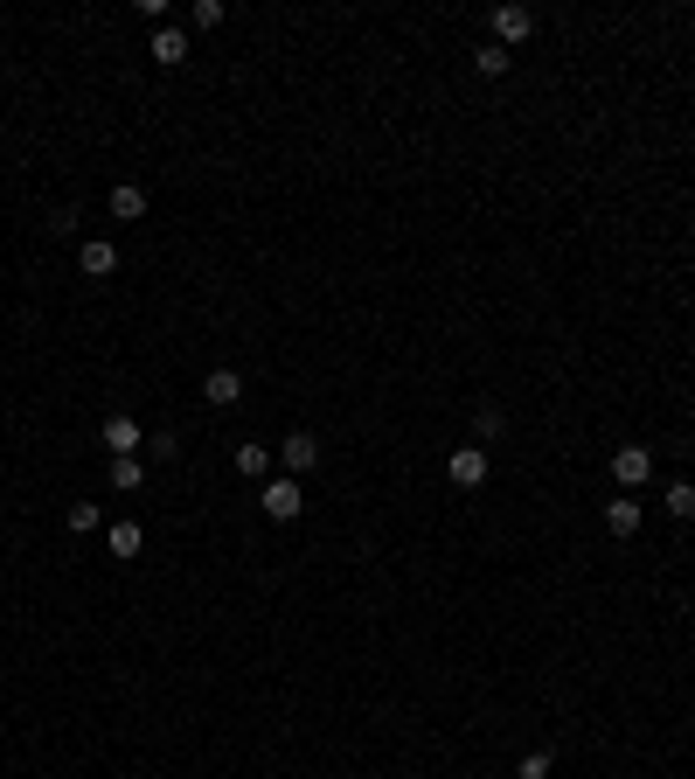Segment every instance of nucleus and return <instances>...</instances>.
Wrapping results in <instances>:
<instances>
[{"instance_id":"nucleus-1","label":"nucleus","mask_w":695,"mask_h":779,"mask_svg":"<svg viewBox=\"0 0 695 779\" xmlns=\"http://www.w3.org/2000/svg\"><path fill=\"white\" fill-rule=\"evenodd\" d=\"M445 480H452V487H487V446H452Z\"/></svg>"},{"instance_id":"nucleus-2","label":"nucleus","mask_w":695,"mask_h":779,"mask_svg":"<svg viewBox=\"0 0 695 779\" xmlns=\"http://www.w3.org/2000/svg\"><path fill=\"white\" fill-rule=\"evenodd\" d=\"M612 480H619L626 494L647 487V480H654V453H647V446H619V453H612Z\"/></svg>"},{"instance_id":"nucleus-3","label":"nucleus","mask_w":695,"mask_h":779,"mask_svg":"<svg viewBox=\"0 0 695 779\" xmlns=\"http://www.w3.org/2000/svg\"><path fill=\"white\" fill-rule=\"evenodd\" d=\"M258 501H265V515H272V522H299V508H306V494H299V480H292V473H285V480H265V494H258Z\"/></svg>"},{"instance_id":"nucleus-4","label":"nucleus","mask_w":695,"mask_h":779,"mask_svg":"<svg viewBox=\"0 0 695 779\" xmlns=\"http://www.w3.org/2000/svg\"><path fill=\"white\" fill-rule=\"evenodd\" d=\"M529 35H536V14H529V7H494V42H501L508 56H515Z\"/></svg>"},{"instance_id":"nucleus-5","label":"nucleus","mask_w":695,"mask_h":779,"mask_svg":"<svg viewBox=\"0 0 695 779\" xmlns=\"http://www.w3.org/2000/svg\"><path fill=\"white\" fill-rule=\"evenodd\" d=\"M278 467L285 473H313L320 467V439H313V432H292V439L278 446Z\"/></svg>"},{"instance_id":"nucleus-6","label":"nucleus","mask_w":695,"mask_h":779,"mask_svg":"<svg viewBox=\"0 0 695 779\" xmlns=\"http://www.w3.org/2000/svg\"><path fill=\"white\" fill-rule=\"evenodd\" d=\"M105 446H112V460H133L139 446H146V432H139L133 418H105Z\"/></svg>"},{"instance_id":"nucleus-7","label":"nucleus","mask_w":695,"mask_h":779,"mask_svg":"<svg viewBox=\"0 0 695 779\" xmlns=\"http://www.w3.org/2000/svg\"><path fill=\"white\" fill-rule=\"evenodd\" d=\"M77 265H84V279H112V272H119V251H112L105 237H91V244L77 251Z\"/></svg>"},{"instance_id":"nucleus-8","label":"nucleus","mask_w":695,"mask_h":779,"mask_svg":"<svg viewBox=\"0 0 695 779\" xmlns=\"http://www.w3.org/2000/svg\"><path fill=\"white\" fill-rule=\"evenodd\" d=\"M202 397H209V404H237V397H244V376H237V369H209V376H202Z\"/></svg>"},{"instance_id":"nucleus-9","label":"nucleus","mask_w":695,"mask_h":779,"mask_svg":"<svg viewBox=\"0 0 695 779\" xmlns=\"http://www.w3.org/2000/svg\"><path fill=\"white\" fill-rule=\"evenodd\" d=\"M112 216H119V223H139V216H146V188H139V181H119V188H112Z\"/></svg>"},{"instance_id":"nucleus-10","label":"nucleus","mask_w":695,"mask_h":779,"mask_svg":"<svg viewBox=\"0 0 695 779\" xmlns=\"http://www.w3.org/2000/svg\"><path fill=\"white\" fill-rule=\"evenodd\" d=\"M153 63L181 70V63H188V35H181V28H160V35H153Z\"/></svg>"},{"instance_id":"nucleus-11","label":"nucleus","mask_w":695,"mask_h":779,"mask_svg":"<svg viewBox=\"0 0 695 779\" xmlns=\"http://www.w3.org/2000/svg\"><path fill=\"white\" fill-rule=\"evenodd\" d=\"M605 529H612V536H633V529H640V501H633V494H619V501L605 508Z\"/></svg>"},{"instance_id":"nucleus-12","label":"nucleus","mask_w":695,"mask_h":779,"mask_svg":"<svg viewBox=\"0 0 695 779\" xmlns=\"http://www.w3.org/2000/svg\"><path fill=\"white\" fill-rule=\"evenodd\" d=\"M237 473H244V480H265V473H272V446H237Z\"/></svg>"},{"instance_id":"nucleus-13","label":"nucleus","mask_w":695,"mask_h":779,"mask_svg":"<svg viewBox=\"0 0 695 779\" xmlns=\"http://www.w3.org/2000/svg\"><path fill=\"white\" fill-rule=\"evenodd\" d=\"M105 543H112V557H139V543H146V536H139V522H112V529H105Z\"/></svg>"},{"instance_id":"nucleus-14","label":"nucleus","mask_w":695,"mask_h":779,"mask_svg":"<svg viewBox=\"0 0 695 779\" xmlns=\"http://www.w3.org/2000/svg\"><path fill=\"white\" fill-rule=\"evenodd\" d=\"M508 63H515V56H508L501 42H480V49H473V70H480V77H501Z\"/></svg>"},{"instance_id":"nucleus-15","label":"nucleus","mask_w":695,"mask_h":779,"mask_svg":"<svg viewBox=\"0 0 695 779\" xmlns=\"http://www.w3.org/2000/svg\"><path fill=\"white\" fill-rule=\"evenodd\" d=\"M112 487H119V494H133V487H146V460H112Z\"/></svg>"},{"instance_id":"nucleus-16","label":"nucleus","mask_w":695,"mask_h":779,"mask_svg":"<svg viewBox=\"0 0 695 779\" xmlns=\"http://www.w3.org/2000/svg\"><path fill=\"white\" fill-rule=\"evenodd\" d=\"M661 508H668L675 522H689V515H695V487H689V480H675V487L661 494Z\"/></svg>"},{"instance_id":"nucleus-17","label":"nucleus","mask_w":695,"mask_h":779,"mask_svg":"<svg viewBox=\"0 0 695 779\" xmlns=\"http://www.w3.org/2000/svg\"><path fill=\"white\" fill-rule=\"evenodd\" d=\"M70 529H77V536H91V529H105V515H98V501H70Z\"/></svg>"},{"instance_id":"nucleus-18","label":"nucleus","mask_w":695,"mask_h":779,"mask_svg":"<svg viewBox=\"0 0 695 779\" xmlns=\"http://www.w3.org/2000/svg\"><path fill=\"white\" fill-rule=\"evenodd\" d=\"M473 432H480V439H501V432H508V418H501V404H480V418H473Z\"/></svg>"},{"instance_id":"nucleus-19","label":"nucleus","mask_w":695,"mask_h":779,"mask_svg":"<svg viewBox=\"0 0 695 779\" xmlns=\"http://www.w3.org/2000/svg\"><path fill=\"white\" fill-rule=\"evenodd\" d=\"M550 766H556L550 752H529V759H522V779H550Z\"/></svg>"},{"instance_id":"nucleus-20","label":"nucleus","mask_w":695,"mask_h":779,"mask_svg":"<svg viewBox=\"0 0 695 779\" xmlns=\"http://www.w3.org/2000/svg\"><path fill=\"white\" fill-rule=\"evenodd\" d=\"M223 21V0H195V28H216Z\"/></svg>"}]
</instances>
